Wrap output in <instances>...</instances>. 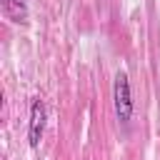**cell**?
Instances as JSON below:
<instances>
[{
    "label": "cell",
    "mask_w": 160,
    "mask_h": 160,
    "mask_svg": "<svg viewBox=\"0 0 160 160\" xmlns=\"http://www.w3.org/2000/svg\"><path fill=\"white\" fill-rule=\"evenodd\" d=\"M42 132H45V102L40 98H35L30 105V130H28V142L32 150L40 145Z\"/></svg>",
    "instance_id": "obj_2"
},
{
    "label": "cell",
    "mask_w": 160,
    "mask_h": 160,
    "mask_svg": "<svg viewBox=\"0 0 160 160\" xmlns=\"http://www.w3.org/2000/svg\"><path fill=\"white\" fill-rule=\"evenodd\" d=\"M2 12L12 22H28V5H25V0H2Z\"/></svg>",
    "instance_id": "obj_3"
},
{
    "label": "cell",
    "mask_w": 160,
    "mask_h": 160,
    "mask_svg": "<svg viewBox=\"0 0 160 160\" xmlns=\"http://www.w3.org/2000/svg\"><path fill=\"white\" fill-rule=\"evenodd\" d=\"M112 102H115V115L122 125L130 122L132 118V95H130V80L128 72H118L115 75V85H112Z\"/></svg>",
    "instance_id": "obj_1"
}]
</instances>
